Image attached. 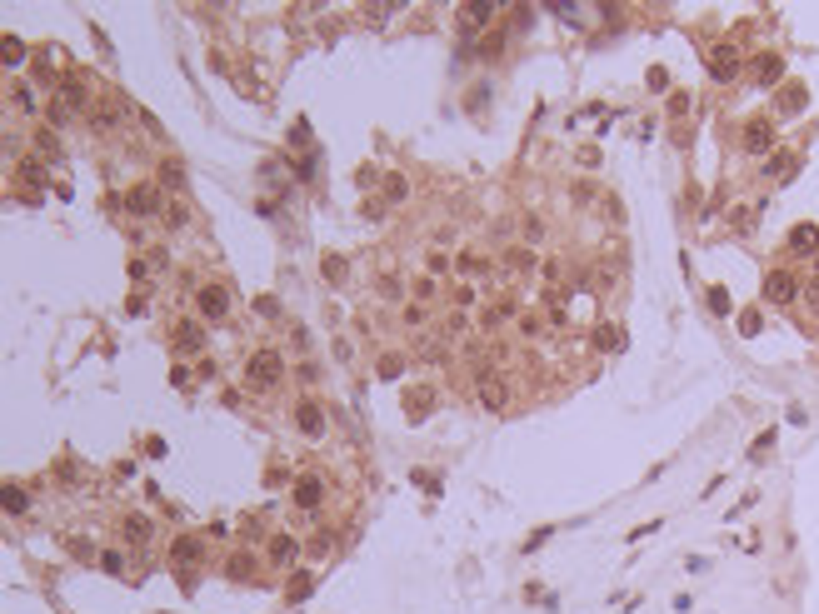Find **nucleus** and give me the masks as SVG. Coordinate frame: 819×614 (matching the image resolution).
Wrapping results in <instances>:
<instances>
[{
	"mask_svg": "<svg viewBox=\"0 0 819 614\" xmlns=\"http://www.w3.org/2000/svg\"><path fill=\"white\" fill-rule=\"evenodd\" d=\"M764 325H760V310H744L740 315V335H760Z\"/></svg>",
	"mask_w": 819,
	"mask_h": 614,
	"instance_id": "4be33fe9",
	"label": "nucleus"
},
{
	"mask_svg": "<svg viewBox=\"0 0 819 614\" xmlns=\"http://www.w3.org/2000/svg\"><path fill=\"white\" fill-rule=\"evenodd\" d=\"M734 70H740V60H734V50H729V46H720V50H715V80H729Z\"/></svg>",
	"mask_w": 819,
	"mask_h": 614,
	"instance_id": "9b49d317",
	"label": "nucleus"
},
{
	"mask_svg": "<svg viewBox=\"0 0 819 614\" xmlns=\"http://www.w3.org/2000/svg\"><path fill=\"white\" fill-rule=\"evenodd\" d=\"M754 75H760V80H780V55H760V60H754Z\"/></svg>",
	"mask_w": 819,
	"mask_h": 614,
	"instance_id": "4468645a",
	"label": "nucleus"
},
{
	"mask_svg": "<svg viewBox=\"0 0 819 614\" xmlns=\"http://www.w3.org/2000/svg\"><path fill=\"white\" fill-rule=\"evenodd\" d=\"M295 419H300V430H305V435H320V430H325V415H320V405H310V399L295 410Z\"/></svg>",
	"mask_w": 819,
	"mask_h": 614,
	"instance_id": "6e6552de",
	"label": "nucleus"
},
{
	"mask_svg": "<svg viewBox=\"0 0 819 614\" xmlns=\"http://www.w3.org/2000/svg\"><path fill=\"white\" fill-rule=\"evenodd\" d=\"M255 310H260V315H280V305L270 300V295H260V300H255Z\"/></svg>",
	"mask_w": 819,
	"mask_h": 614,
	"instance_id": "c85d7f7f",
	"label": "nucleus"
},
{
	"mask_svg": "<svg viewBox=\"0 0 819 614\" xmlns=\"http://www.w3.org/2000/svg\"><path fill=\"white\" fill-rule=\"evenodd\" d=\"M175 345H180V350H200V345H205V335H200L195 325H185V330H175Z\"/></svg>",
	"mask_w": 819,
	"mask_h": 614,
	"instance_id": "f3484780",
	"label": "nucleus"
},
{
	"mask_svg": "<svg viewBox=\"0 0 819 614\" xmlns=\"http://www.w3.org/2000/svg\"><path fill=\"white\" fill-rule=\"evenodd\" d=\"M280 375H285V365H280L275 350H260L255 359H250V385H255V390H270Z\"/></svg>",
	"mask_w": 819,
	"mask_h": 614,
	"instance_id": "f257e3e1",
	"label": "nucleus"
},
{
	"mask_svg": "<svg viewBox=\"0 0 819 614\" xmlns=\"http://www.w3.org/2000/svg\"><path fill=\"white\" fill-rule=\"evenodd\" d=\"M794 295H800V280H794L789 270H769V280H764V300H774V305H789Z\"/></svg>",
	"mask_w": 819,
	"mask_h": 614,
	"instance_id": "f03ea898",
	"label": "nucleus"
},
{
	"mask_svg": "<svg viewBox=\"0 0 819 614\" xmlns=\"http://www.w3.org/2000/svg\"><path fill=\"white\" fill-rule=\"evenodd\" d=\"M295 555H300V544L290 535H280L275 544H270V559H275V564H295Z\"/></svg>",
	"mask_w": 819,
	"mask_h": 614,
	"instance_id": "1a4fd4ad",
	"label": "nucleus"
},
{
	"mask_svg": "<svg viewBox=\"0 0 819 614\" xmlns=\"http://www.w3.org/2000/svg\"><path fill=\"white\" fill-rule=\"evenodd\" d=\"M385 195H390V200H400V195H405V180H400V175H390V180H385Z\"/></svg>",
	"mask_w": 819,
	"mask_h": 614,
	"instance_id": "bb28decb",
	"label": "nucleus"
},
{
	"mask_svg": "<svg viewBox=\"0 0 819 614\" xmlns=\"http://www.w3.org/2000/svg\"><path fill=\"white\" fill-rule=\"evenodd\" d=\"M490 15H495V6H490V0H475V6H470V20H475V26H485Z\"/></svg>",
	"mask_w": 819,
	"mask_h": 614,
	"instance_id": "393cba45",
	"label": "nucleus"
},
{
	"mask_svg": "<svg viewBox=\"0 0 819 614\" xmlns=\"http://www.w3.org/2000/svg\"><path fill=\"white\" fill-rule=\"evenodd\" d=\"M125 205H130L135 215H155V210H160V195H155L150 185H135V190H130V200H125Z\"/></svg>",
	"mask_w": 819,
	"mask_h": 614,
	"instance_id": "39448f33",
	"label": "nucleus"
},
{
	"mask_svg": "<svg viewBox=\"0 0 819 614\" xmlns=\"http://www.w3.org/2000/svg\"><path fill=\"white\" fill-rule=\"evenodd\" d=\"M170 559H175V564H195V559H200V544H195V539H175Z\"/></svg>",
	"mask_w": 819,
	"mask_h": 614,
	"instance_id": "f8f14e48",
	"label": "nucleus"
},
{
	"mask_svg": "<svg viewBox=\"0 0 819 614\" xmlns=\"http://www.w3.org/2000/svg\"><path fill=\"white\" fill-rule=\"evenodd\" d=\"M20 60H26V46L15 35H6V66H20Z\"/></svg>",
	"mask_w": 819,
	"mask_h": 614,
	"instance_id": "b1692460",
	"label": "nucleus"
},
{
	"mask_svg": "<svg viewBox=\"0 0 819 614\" xmlns=\"http://www.w3.org/2000/svg\"><path fill=\"white\" fill-rule=\"evenodd\" d=\"M794 165H800V155H785V150H780V155L764 165V170H769V175H794Z\"/></svg>",
	"mask_w": 819,
	"mask_h": 614,
	"instance_id": "dca6fc26",
	"label": "nucleus"
},
{
	"mask_svg": "<svg viewBox=\"0 0 819 614\" xmlns=\"http://www.w3.org/2000/svg\"><path fill=\"white\" fill-rule=\"evenodd\" d=\"M320 495H325V479H320V475H300V479H295V504H300V510L320 504Z\"/></svg>",
	"mask_w": 819,
	"mask_h": 614,
	"instance_id": "7ed1b4c3",
	"label": "nucleus"
},
{
	"mask_svg": "<svg viewBox=\"0 0 819 614\" xmlns=\"http://www.w3.org/2000/svg\"><path fill=\"white\" fill-rule=\"evenodd\" d=\"M200 310L210 315V320H220V315L230 310V295H225L220 285H205V290H200Z\"/></svg>",
	"mask_w": 819,
	"mask_h": 614,
	"instance_id": "20e7f679",
	"label": "nucleus"
},
{
	"mask_svg": "<svg viewBox=\"0 0 819 614\" xmlns=\"http://www.w3.org/2000/svg\"><path fill=\"white\" fill-rule=\"evenodd\" d=\"M26 504H30V499H26V490H20V484H10V490H6V510H10V515H20Z\"/></svg>",
	"mask_w": 819,
	"mask_h": 614,
	"instance_id": "aec40b11",
	"label": "nucleus"
},
{
	"mask_svg": "<svg viewBox=\"0 0 819 614\" xmlns=\"http://www.w3.org/2000/svg\"><path fill=\"white\" fill-rule=\"evenodd\" d=\"M595 345H600V350H620V345H624V335H620L615 325H600V330H595Z\"/></svg>",
	"mask_w": 819,
	"mask_h": 614,
	"instance_id": "ddd939ff",
	"label": "nucleus"
},
{
	"mask_svg": "<svg viewBox=\"0 0 819 614\" xmlns=\"http://www.w3.org/2000/svg\"><path fill=\"white\" fill-rule=\"evenodd\" d=\"M325 275H330V280H340V275H345V260H340V255H325Z\"/></svg>",
	"mask_w": 819,
	"mask_h": 614,
	"instance_id": "a878e982",
	"label": "nucleus"
},
{
	"mask_svg": "<svg viewBox=\"0 0 819 614\" xmlns=\"http://www.w3.org/2000/svg\"><path fill=\"white\" fill-rule=\"evenodd\" d=\"M160 180L170 185V190H180V185H185V170H180V160H165V170H160Z\"/></svg>",
	"mask_w": 819,
	"mask_h": 614,
	"instance_id": "6ab92c4d",
	"label": "nucleus"
},
{
	"mask_svg": "<svg viewBox=\"0 0 819 614\" xmlns=\"http://www.w3.org/2000/svg\"><path fill=\"white\" fill-rule=\"evenodd\" d=\"M480 405L505 410V385H500V379H490V375H480Z\"/></svg>",
	"mask_w": 819,
	"mask_h": 614,
	"instance_id": "0eeeda50",
	"label": "nucleus"
},
{
	"mask_svg": "<svg viewBox=\"0 0 819 614\" xmlns=\"http://www.w3.org/2000/svg\"><path fill=\"white\" fill-rule=\"evenodd\" d=\"M769 145H774V130H769L764 120H754L749 130H744V150H754V155H760V150H769Z\"/></svg>",
	"mask_w": 819,
	"mask_h": 614,
	"instance_id": "423d86ee",
	"label": "nucleus"
},
{
	"mask_svg": "<svg viewBox=\"0 0 819 614\" xmlns=\"http://www.w3.org/2000/svg\"><path fill=\"white\" fill-rule=\"evenodd\" d=\"M789 240H794V250H800V255H814V250H819V245H814V240H819V230H814V225H794V235H789Z\"/></svg>",
	"mask_w": 819,
	"mask_h": 614,
	"instance_id": "9d476101",
	"label": "nucleus"
},
{
	"mask_svg": "<svg viewBox=\"0 0 819 614\" xmlns=\"http://www.w3.org/2000/svg\"><path fill=\"white\" fill-rule=\"evenodd\" d=\"M400 370H405V355H385L380 359V379H400Z\"/></svg>",
	"mask_w": 819,
	"mask_h": 614,
	"instance_id": "a211bd4d",
	"label": "nucleus"
},
{
	"mask_svg": "<svg viewBox=\"0 0 819 614\" xmlns=\"http://www.w3.org/2000/svg\"><path fill=\"white\" fill-rule=\"evenodd\" d=\"M709 310L724 315V310H729V295H724V290H709Z\"/></svg>",
	"mask_w": 819,
	"mask_h": 614,
	"instance_id": "cd10ccee",
	"label": "nucleus"
},
{
	"mask_svg": "<svg viewBox=\"0 0 819 614\" xmlns=\"http://www.w3.org/2000/svg\"><path fill=\"white\" fill-rule=\"evenodd\" d=\"M150 519H145V515H130V519H125V535H130V539H150Z\"/></svg>",
	"mask_w": 819,
	"mask_h": 614,
	"instance_id": "2eb2a0df",
	"label": "nucleus"
},
{
	"mask_svg": "<svg viewBox=\"0 0 819 614\" xmlns=\"http://www.w3.org/2000/svg\"><path fill=\"white\" fill-rule=\"evenodd\" d=\"M230 569H235V580H250V575H255V559H250V555H235V559H230Z\"/></svg>",
	"mask_w": 819,
	"mask_h": 614,
	"instance_id": "5701e85b",
	"label": "nucleus"
},
{
	"mask_svg": "<svg viewBox=\"0 0 819 614\" xmlns=\"http://www.w3.org/2000/svg\"><path fill=\"white\" fill-rule=\"evenodd\" d=\"M805 100H809V95H805L800 86H794V90H785V95H780V105H785V110H805Z\"/></svg>",
	"mask_w": 819,
	"mask_h": 614,
	"instance_id": "412c9836",
	"label": "nucleus"
}]
</instances>
